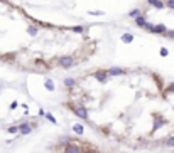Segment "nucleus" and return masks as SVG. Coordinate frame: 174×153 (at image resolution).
I'll use <instances>...</instances> for the list:
<instances>
[{
	"label": "nucleus",
	"mask_w": 174,
	"mask_h": 153,
	"mask_svg": "<svg viewBox=\"0 0 174 153\" xmlns=\"http://www.w3.org/2000/svg\"><path fill=\"white\" fill-rule=\"evenodd\" d=\"M74 64H76V61H74L73 56H63V57L59 59V66H61V67H64V69L73 67Z\"/></svg>",
	"instance_id": "obj_1"
},
{
	"label": "nucleus",
	"mask_w": 174,
	"mask_h": 153,
	"mask_svg": "<svg viewBox=\"0 0 174 153\" xmlns=\"http://www.w3.org/2000/svg\"><path fill=\"white\" fill-rule=\"evenodd\" d=\"M74 114H76L78 118H81V119H88V111H86V108L81 106V104L74 106Z\"/></svg>",
	"instance_id": "obj_2"
},
{
	"label": "nucleus",
	"mask_w": 174,
	"mask_h": 153,
	"mask_svg": "<svg viewBox=\"0 0 174 153\" xmlns=\"http://www.w3.org/2000/svg\"><path fill=\"white\" fill-rule=\"evenodd\" d=\"M17 128H19V133L20 135H29L32 131V125H29V123H20Z\"/></svg>",
	"instance_id": "obj_3"
},
{
	"label": "nucleus",
	"mask_w": 174,
	"mask_h": 153,
	"mask_svg": "<svg viewBox=\"0 0 174 153\" xmlns=\"http://www.w3.org/2000/svg\"><path fill=\"white\" fill-rule=\"evenodd\" d=\"M127 71L122 67H110L108 71H107V74H110V76H122V74H125Z\"/></svg>",
	"instance_id": "obj_4"
},
{
	"label": "nucleus",
	"mask_w": 174,
	"mask_h": 153,
	"mask_svg": "<svg viewBox=\"0 0 174 153\" xmlns=\"http://www.w3.org/2000/svg\"><path fill=\"white\" fill-rule=\"evenodd\" d=\"M64 153H81V148L78 146V145H73V143H69V145H66V148H64Z\"/></svg>",
	"instance_id": "obj_5"
},
{
	"label": "nucleus",
	"mask_w": 174,
	"mask_h": 153,
	"mask_svg": "<svg viewBox=\"0 0 174 153\" xmlns=\"http://www.w3.org/2000/svg\"><path fill=\"white\" fill-rule=\"evenodd\" d=\"M162 125H166V119H162V118H161L159 116V114H156V116H154V128H152V130H159V128L161 126H162Z\"/></svg>",
	"instance_id": "obj_6"
},
{
	"label": "nucleus",
	"mask_w": 174,
	"mask_h": 153,
	"mask_svg": "<svg viewBox=\"0 0 174 153\" xmlns=\"http://www.w3.org/2000/svg\"><path fill=\"white\" fill-rule=\"evenodd\" d=\"M71 130H73V133H76V135H80V136H81L83 133H85V126L80 125V123H74Z\"/></svg>",
	"instance_id": "obj_7"
},
{
	"label": "nucleus",
	"mask_w": 174,
	"mask_h": 153,
	"mask_svg": "<svg viewBox=\"0 0 174 153\" xmlns=\"http://www.w3.org/2000/svg\"><path fill=\"white\" fill-rule=\"evenodd\" d=\"M93 76H95V77H97V79H98V81H102V82H105L107 79H108V74H107L105 71H98V72H95V74H93Z\"/></svg>",
	"instance_id": "obj_8"
},
{
	"label": "nucleus",
	"mask_w": 174,
	"mask_h": 153,
	"mask_svg": "<svg viewBox=\"0 0 174 153\" xmlns=\"http://www.w3.org/2000/svg\"><path fill=\"white\" fill-rule=\"evenodd\" d=\"M154 32L156 34H166V32H167V27L162 26V24H161V26H154Z\"/></svg>",
	"instance_id": "obj_9"
},
{
	"label": "nucleus",
	"mask_w": 174,
	"mask_h": 153,
	"mask_svg": "<svg viewBox=\"0 0 174 153\" xmlns=\"http://www.w3.org/2000/svg\"><path fill=\"white\" fill-rule=\"evenodd\" d=\"M135 24H137L139 27H146L147 20H146V17H144V15H139V17L135 19Z\"/></svg>",
	"instance_id": "obj_10"
},
{
	"label": "nucleus",
	"mask_w": 174,
	"mask_h": 153,
	"mask_svg": "<svg viewBox=\"0 0 174 153\" xmlns=\"http://www.w3.org/2000/svg\"><path fill=\"white\" fill-rule=\"evenodd\" d=\"M120 39H122V42H123V44H130L132 40H134V35H132V34H123L122 37H120Z\"/></svg>",
	"instance_id": "obj_11"
},
{
	"label": "nucleus",
	"mask_w": 174,
	"mask_h": 153,
	"mask_svg": "<svg viewBox=\"0 0 174 153\" xmlns=\"http://www.w3.org/2000/svg\"><path fill=\"white\" fill-rule=\"evenodd\" d=\"M44 86H46V89H47V91H54V82L49 79V77H47L46 81H44Z\"/></svg>",
	"instance_id": "obj_12"
},
{
	"label": "nucleus",
	"mask_w": 174,
	"mask_h": 153,
	"mask_svg": "<svg viewBox=\"0 0 174 153\" xmlns=\"http://www.w3.org/2000/svg\"><path fill=\"white\" fill-rule=\"evenodd\" d=\"M69 141H71V138H69L68 135H64V136H59V143H61V145H69Z\"/></svg>",
	"instance_id": "obj_13"
},
{
	"label": "nucleus",
	"mask_w": 174,
	"mask_h": 153,
	"mask_svg": "<svg viewBox=\"0 0 174 153\" xmlns=\"http://www.w3.org/2000/svg\"><path fill=\"white\" fill-rule=\"evenodd\" d=\"M128 15H130L132 19H137L139 15H140V10H139V9H134V10H130V12H128Z\"/></svg>",
	"instance_id": "obj_14"
},
{
	"label": "nucleus",
	"mask_w": 174,
	"mask_h": 153,
	"mask_svg": "<svg viewBox=\"0 0 174 153\" xmlns=\"http://www.w3.org/2000/svg\"><path fill=\"white\" fill-rule=\"evenodd\" d=\"M76 84V81L73 79V77H68V79H64V86H68V88H71V86Z\"/></svg>",
	"instance_id": "obj_15"
},
{
	"label": "nucleus",
	"mask_w": 174,
	"mask_h": 153,
	"mask_svg": "<svg viewBox=\"0 0 174 153\" xmlns=\"http://www.w3.org/2000/svg\"><path fill=\"white\" fill-rule=\"evenodd\" d=\"M27 32H29V35H37V32H39V30H37V27L31 26V27L27 29Z\"/></svg>",
	"instance_id": "obj_16"
},
{
	"label": "nucleus",
	"mask_w": 174,
	"mask_h": 153,
	"mask_svg": "<svg viewBox=\"0 0 174 153\" xmlns=\"http://www.w3.org/2000/svg\"><path fill=\"white\" fill-rule=\"evenodd\" d=\"M152 7H154V9H164V7H166V3L162 2V0H157V2H156Z\"/></svg>",
	"instance_id": "obj_17"
},
{
	"label": "nucleus",
	"mask_w": 174,
	"mask_h": 153,
	"mask_svg": "<svg viewBox=\"0 0 174 153\" xmlns=\"http://www.w3.org/2000/svg\"><path fill=\"white\" fill-rule=\"evenodd\" d=\"M44 116H46V118H47V119H49V121H51V123H54V125L57 123V119H56L54 116H52L51 113H44Z\"/></svg>",
	"instance_id": "obj_18"
},
{
	"label": "nucleus",
	"mask_w": 174,
	"mask_h": 153,
	"mask_svg": "<svg viewBox=\"0 0 174 153\" xmlns=\"http://www.w3.org/2000/svg\"><path fill=\"white\" fill-rule=\"evenodd\" d=\"M166 145H167V146H172V148H174V136H169V138L166 140Z\"/></svg>",
	"instance_id": "obj_19"
},
{
	"label": "nucleus",
	"mask_w": 174,
	"mask_h": 153,
	"mask_svg": "<svg viewBox=\"0 0 174 153\" xmlns=\"http://www.w3.org/2000/svg\"><path fill=\"white\" fill-rule=\"evenodd\" d=\"M73 30L78 32V34H83V32H85V27H80V26H78V27H73Z\"/></svg>",
	"instance_id": "obj_20"
},
{
	"label": "nucleus",
	"mask_w": 174,
	"mask_h": 153,
	"mask_svg": "<svg viewBox=\"0 0 174 153\" xmlns=\"http://www.w3.org/2000/svg\"><path fill=\"white\" fill-rule=\"evenodd\" d=\"M7 131L14 135V133H17V131H19V128H17V126H9V130H7Z\"/></svg>",
	"instance_id": "obj_21"
},
{
	"label": "nucleus",
	"mask_w": 174,
	"mask_h": 153,
	"mask_svg": "<svg viewBox=\"0 0 174 153\" xmlns=\"http://www.w3.org/2000/svg\"><path fill=\"white\" fill-rule=\"evenodd\" d=\"M144 29H147L149 32H154V26H152V24H146V27Z\"/></svg>",
	"instance_id": "obj_22"
},
{
	"label": "nucleus",
	"mask_w": 174,
	"mask_h": 153,
	"mask_svg": "<svg viewBox=\"0 0 174 153\" xmlns=\"http://www.w3.org/2000/svg\"><path fill=\"white\" fill-rule=\"evenodd\" d=\"M167 54H169V51H167V49H166V47H162V49H161V56H162V57H166Z\"/></svg>",
	"instance_id": "obj_23"
},
{
	"label": "nucleus",
	"mask_w": 174,
	"mask_h": 153,
	"mask_svg": "<svg viewBox=\"0 0 174 153\" xmlns=\"http://www.w3.org/2000/svg\"><path fill=\"white\" fill-rule=\"evenodd\" d=\"M166 35L171 37V39H174V30H167V32H166Z\"/></svg>",
	"instance_id": "obj_24"
},
{
	"label": "nucleus",
	"mask_w": 174,
	"mask_h": 153,
	"mask_svg": "<svg viewBox=\"0 0 174 153\" xmlns=\"http://www.w3.org/2000/svg\"><path fill=\"white\" fill-rule=\"evenodd\" d=\"M167 7L169 9H174V0H167Z\"/></svg>",
	"instance_id": "obj_25"
},
{
	"label": "nucleus",
	"mask_w": 174,
	"mask_h": 153,
	"mask_svg": "<svg viewBox=\"0 0 174 153\" xmlns=\"http://www.w3.org/2000/svg\"><path fill=\"white\" fill-rule=\"evenodd\" d=\"M169 91H171V93H174V82H171V84H169V88H167Z\"/></svg>",
	"instance_id": "obj_26"
},
{
	"label": "nucleus",
	"mask_w": 174,
	"mask_h": 153,
	"mask_svg": "<svg viewBox=\"0 0 174 153\" xmlns=\"http://www.w3.org/2000/svg\"><path fill=\"white\" fill-rule=\"evenodd\" d=\"M156 2H157V0H147V3H149V5H154Z\"/></svg>",
	"instance_id": "obj_27"
},
{
	"label": "nucleus",
	"mask_w": 174,
	"mask_h": 153,
	"mask_svg": "<svg viewBox=\"0 0 174 153\" xmlns=\"http://www.w3.org/2000/svg\"><path fill=\"white\" fill-rule=\"evenodd\" d=\"M95 153H100V151H95Z\"/></svg>",
	"instance_id": "obj_28"
},
{
	"label": "nucleus",
	"mask_w": 174,
	"mask_h": 153,
	"mask_svg": "<svg viewBox=\"0 0 174 153\" xmlns=\"http://www.w3.org/2000/svg\"><path fill=\"white\" fill-rule=\"evenodd\" d=\"M164 2H167V0H164Z\"/></svg>",
	"instance_id": "obj_29"
}]
</instances>
